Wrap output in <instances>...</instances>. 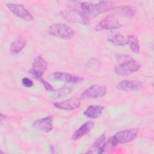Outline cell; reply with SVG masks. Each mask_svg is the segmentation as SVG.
Returning a JSON list of instances; mask_svg holds the SVG:
<instances>
[{
    "label": "cell",
    "mask_w": 154,
    "mask_h": 154,
    "mask_svg": "<svg viewBox=\"0 0 154 154\" xmlns=\"http://www.w3.org/2000/svg\"><path fill=\"white\" fill-rule=\"evenodd\" d=\"M112 3L113 2L108 1H102L97 3L84 2L79 3V7L85 18L89 20L90 18L108 11L112 8Z\"/></svg>",
    "instance_id": "obj_1"
},
{
    "label": "cell",
    "mask_w": 154,
    "mask_h": 154,
    "mask_svg": "<svg viewBox=\"0 0 154 154\" xmlns=\"http://www.w3.org/2000/svg\"><path fill=\"white\" fill-rule=\"evenodd\" d=\"M139 132L137 128H129L120 131L111 137L106 142L109 146H116L120 144H124L132 141L136 138Z\"/></svg>",
    "instance_id": "obj_2"
},
{
    "label": "cell",
    "mask_w": 154,
    "mask_h": 154,
    "mask_svg": "<svg viewBox=\"0 0 154 154\" xmlns=\"http://www.w3.org/2000/svg\"><path fill=\"white\" fill-rule=\"evenodd\" d=\"M49 35L60 38H70L75 35V31L67 24L64 23H55L50 25L48 29Z\"/></svg>",
    "instance_id": "obj_3"
},
{
    "label": "cell",
    "mask_w": 154,
    "mask_h": 154,
    "mask_svg": "<svg viewBox=\"0 0 154 154\" xmlns=\"http://www.w3.org/2000/svg\"><path fill=\"white\" fill-rule=\"evenodd\" d=\"M141 67V64L132 58L119 63L114 69V73L119 76H127L138 71Z\"/></svg>",
    "instance_id": "obj_4"
},
{
    "label": "cell",
    "mask_w": 154,
    "mask_h": 154,
    "mask_svg": "<svg viewBox=\"0 0 154 154\" xmlns=\"http://www.w3.org/2000/svg\"><path fill=\"white\" fill-rule=\"evenodd\" d=\"M106 93V88L101 85L94 84L85 90L80 95V99H98L103 97Z\"/></svg>",
    "instance_id": "obj_5"
},
{
    "label": "cell",
    "mask_w": 154,
    "mask_h": 154,
    "mask_svg": "<svg viewBox=\"0 0 154 154\" xmlns=\"http://www.w3.org/2000/svg\"><path fill=\"white\" fill-rule=\"evenodd\" d=\"M49 79L53 81H63L68 84H77L82 81V78L79 76H76L69 73L54 72L49 74Z\"/></svg>",
    "instance_id": "obj_6"
},
{
    "label": "cell",
    "mask_w": 154,
    "mask_h": 154,
    "mask_svg": "<svg viewBox=\"0 0 154 154\" xmlns=\"http://www.w3.org/2000/svg\"><path fill=\"white\" fill-rule=\"evenodd\" d=\"M121 27V23L116 16L109 15L103 18L96 26V31L117 29Z\"/></svg>",
    "instance_id": "obj_7"
},
{
    "label": "cell",
    "mask_w": 154,
    "mask_h": 154,
    "mask_svg": "<svg viewBox=\"0 0 154 154\" xmlns=\"http://www.w3.org/2000/svg\"><path fill=\"white\" fill-rule=\"evenodd\" d=\"M7 7L13 14L18 17L28 21L33 19L32 14L22 4L10 3L7 4Z\"/></svg>",
    "instance_id": "obj_8"
},
{
    "label": "cell",
    "mask_w": 154,
    "mask_h": 154,
    "mask_svg": "<svg viewBox=\"0 0 154 154\" xmlns=\"http://www.w3.org/2000/svg\"><path fill=\"white\" fill-rule=\"evenodd\" d=\"M32 126L37 131L43 132H49L53 128V117L48 116L39 119L32 123Z\"/></svg>",
    "instance_id": "obj_9"
},
{
    "label": "cell",
    "mask_w": 154,
    "mask_h": 154,
    "mask_svg": "<svg viewBox=\"0 0 154 154\" xmlns=\"http://www.w3.org/2000/svg\"><path fill=\"white\" fill-rule=\"evenodd\" d=\"M54 105L55 107L61 109L74 110L80 107V98L73 97L61 102H56L54 103Z\"/></svg>",
    "instance_id": "obj_10"
},
{
    "label": "cell",
    "mask_w": 154,
    "mask_h": 154,
    "mask_svg": "<svg viewBox=\"0 0 154 154\" xmlns=\"http://www.w3.org/2000/svg\"><path fill=\"white\" fill-rule=\"evenodd\" d=\"M143 87V84L140 81L126 79L119 82L117 85V88L122 91H138Z\"/></svg>",
    "instance_id": "obj_11"
},
{
    "label": "cell",
    "mask_w": 154,
    "mask_h": 154,
    "mask_svg": "<svg viewBox=\"0 0 154 154\" xmlns=\"http://www.w3.org/2000/svg\"><path fill=\"white\" fill-rule=\"evenodd\" d=\"M106 136L105 134H102L97 138V140L90 146L87 153H102L105 149L106 145Z\"/></svg>",
    "instance_id": "obj_12"
},
{
    "label": "cell",
    "mask_w": 154,
    "mask_h": 154,
    "mask_svg": "<svg viewBox=\"0 0 154 154\" xmlns=\"http://www.w3.org/2000/svg\"><path fill=\"white\" fill-rule=\"evenodd\" d=\"M47 67L48 63L46 61L42 56L38 55L34 58L31 70L35 73L42 76V75L46 70Z\"/></svg>",
    "instance_id": "obj_13"
},
{
    "label": "cell",
    "mask_w": 154,
    "mask_h": 154,
    "mask_svg": "<svg viewBox=\"0 0 154 154\" xmlns=\"http://www.w3.org/2000/svg\"><path fill=\"white\" fill-rule=\"evenodd\" d=\"M94 123L91 121H88L83 123L77 130L72 134L71 138L73 140H78L86 134L88 133L94 127Z\"/></svg>",
    "instance_id": "obj_14"
},
{
    "label": "cell",
    "mask_w": 154,
    "mask_h": 154,
    "mask_svg": "<svg viewBox=\"0 0 154 154\" xmlns=\"http://www.w3.org/2000/svg\"><path fill=\"white\" fill-rule=\"evenodd\" d=\"M103 109L104 108L102 106L91 105L87 107L83 112V114L90 119H96L102 115Z\"/></svg>",
    "instance_id": "obj_15"
},
{
    "label": "cell",
    "mask_w": 154,
    "mask_h": 154,
    "mask_svg": "<svg viewBox=\"0 0 154 154\" xmlns=\"http://www.w3.org/2000/svg\"><path fill=\"white\" fill-rule=\"evenodd\" d=\"M108 11H112L116 14L123 16H127V17H131L134 15L135 13V10L134 8L131 6H117L116 7H112Z\"/></svg>",
    "instance_id": "obj_16"
},
{
    "label": "cell",
    "mask_w": 154,
    "mask_h": 154,
    "mask_svg": "<svg viewBox=\"0 0 154 154\" xmlns=\"http://www.w3.org/2000/svg\"><path fill=\"white\" fill-rule=\"evenodd\" d=\"M26 40L25 38L20 37L14 40L10 45V49L13 54H18L26 46Z\"/></svg>",
    "instance_id": "obj_17"
},
{
    "label": "cell",
    "mask_w": 154,
    "mask_h": 154,
    "mask_svg": "<svg viewBox=\"0 0 154 154\" xmlns=\"http://www.w3.org/2000/svg\"><path fill=\"white\" fill-rule=\"evenodd\" d=\"M73 90V87L70 85H64L57 90L53 91V94L52 95L54 98H62L68 96L72 93Z\"/></svg>",
    "instance_id": "obj_18"
},
{
    "label": "cell",
    "mask_w": 154,
    "mask_h": 154,
    "mask_svg": "<svg viewBox=\"0 0 154 154\" xmlns=\"http://www.w3.org/2000/svg\"><path fill=\"white\" fill-rule=\"evenodd\" d=\"M126 40L127 44L130 47L131 51L135 54H138L140 51V46L137 37L134 35H129Z\"/></svg>",
    "instance_id": "obj_19"
},
{
    "label": "cell",
    "mask_w": 154,
    "mask_h": 154,
    "mask_svg": "<svg viewBox=\"0 0 154 154\" xmlns=\"http://www.w3.org/2000/svg\"><path fill=\"white\" fill-rule=\"evenodd\" d=\"M28 73L35 79L38 80L39 82H40L44 86L45 89L48 91H53L54 90V87L48 82H47L46 80H45L42 77V75H40L36 73H35L34 72H33L32 70H31V69L28 71Z\"/></svg>",
    "instance_id": "obj_20"
},
{
    "label": "cell",
    "mask_w": 154,
    "mask_h": 154,
    "mask_svg": "<svg viewBox=\"0 0 154 154\" xmlns=\"http://www.w3.org/2000/svg\"><path fill=\"white\" fill-rule=\"evenodd\" d=\"M108 41L117 46H124L127 44L126 38L121 34H116L108 37Z\"/></svg>",
    "instance_id": "obj_21"
},
{
    "label": "cell",
    "mask_w": 154,
    "mask_h": 154,
    "mask_svg": "<svg viewBox=\"0 0 154 154\" xmlns=\"http://www.w3.org/2000/svg\"><path fill=\"white\" fill-rule=\"evenodd\" d=\"M116 58L117 60V61L119 63H122L123 61H125L126 60H130L132 58L131 57L126 55V54H117L116 55Z\"/></svg>",
    "instance_id": "obj_22"
},
{
    "label": "cell",
    "mask_w": 154,
    "mask_h": 154,
    "mask_svg": "<svg viewBox=\"0 0 154 154\" xmlns=\"http://www.w3.org/2000/svg\"><path fill=\"white\" fill-rule=\"evenodd\" d=\"M22 85L26 88H31L33 86L32 81L28 78H23L22 79Z\"/></svg>",
    "instance_id": "obj_23"
},
{
    "label": "cell",
    "mask_w": 154,
    "mask_h": 154,
    "mask_svg": "<svg viewBox=\"0 0 154 154\" xmlns=\"http://www.w3.org/2000/svg\"><path fill=\"white\" fill-rule=\"evenodd\" d=\"M0 117H1V121H2V120H3L4 118H5V116H4V115H3L2 113H1V116H0Z\"/></svg>",
    "instance_id": "obj_24"
}]
</instances>
